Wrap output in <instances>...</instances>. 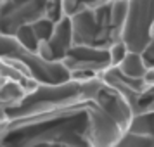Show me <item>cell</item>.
Masks as SVG:
<instances>
[{"instance_id": "6da1fadb", "label": "cell", "mask_w": 154, "mask_h": 147, "mask_svg": "<svg viewBox=\"0 0 154 147\" xmlns=\"http://www.w3.org/2000/svg\"><path fill=\"white\" fill-rule=\"evenodd\" d=\"M63 61L69 71L90 69L95 73H102V71L111 68L109 49L90 47V45H75Z\"/></svg>"}, {"instance_id": "7a4b0ae2", "label": "cell", "mask_w": 154, "mask_h": 147, "mask_svg": "<svg viewBox=\"0 0 154 147\" xmlns=\"http://www.w3.org/2000/svg\"><path fill=\"white\" fill-rule=\"evenodd\" d=\"M49 42L56 52V59L63 61L69 54V50L75 47V29H73V19L71 17L66 16L63 21L56 23L54 33H52Z\"/></svg>"}, {"instance_id": "3957f363", "label": "cell", "mask_w": 154, "mask_h": 147, "mask_svg": "<svg viewBox=\"0 0 154 147\" xmlns=\"http://www.w3.org/2000/svg\"><path fill=\"white\" fill-rule=\"evenodd\" d=\"M118 69L130 78H144V75L147 73L149 66H147L146 59L142 56V52H133L130 50L126 57L123 59V63L118 66Z\"/></svg>"}, {"instance_id": "277c9868", "label": "cell", "mask_w": 154, "mask_h": 147, "mask_svg": "<svg viewBox=\"0 0 154 147\" xmlns=\"http://www.w3.org/2000/svg\"><path fill=\"white\" fill-rule=\"evenodd\" d=\"M14 36L19 40V43H21L23 47H24L26 50H29V52H35L36 47H38V43H40V40H38V36H36L35 29H33L31 24L21 26V28L16 31Z\"/></svg>"}, {"instance_id": "5b68a950", "label": "cell", "mask_w": 154, "mask_h": 147, "mask_svg": "<svg viewBox=\"0 0 154 147\" xmlns=\"http://www.w3.org/2000/svg\"><path fill=\"white\" fill-rule=\"evenodd\" d=\"M130 52L128 45H126L123 40L112 43L109 47V57H111V68H118L119 64L123 63V59L126 57V54Z\"/></svg>"}, {"instance_id": "8992f818", "label": "cell", "mask_w": 154, "mask_h": 147, "mask_svg": "<svg viewBox=\"0 0 154 147\" xmlns=\"http://www.w3.org/2000/svg\"><path fill=\"white\" fill-rule=\"evenodd\" d=\"M35 54L40 59H43V61H57L56 59V52H54V49H52V45H50L49 40H40V43H38V47H36Z\"/></svg>"}, {"instance_id": "52a82bcc", "label": "cell", "mask_w": 154, "mask_h": 147, "mask_svg": "<svg viewBox=\"0 0 154 147\" xmlns=\"http://www.w3.org/2000/svg\"><path fill=\"white\" fill-rule=\"evenodd\" d=\"M144 83L147 85V88H154V66H151L144 75Z\"/></svg>"}, {"instance_id": "ba28073f", "label": "cell", "mask_w": 154, "mask_h": 147, "mask_svg": "<svg viewBox=\"0 0 154 147\" xmlns=\"http://www.w3.org/2000/svg\"><path fill=\"white\" fill-rule=\"evenodd\" d=\"M149 35H151V38L154 36V21H152V24H151V29H149Z\"/></svg>"}]
</instances>
